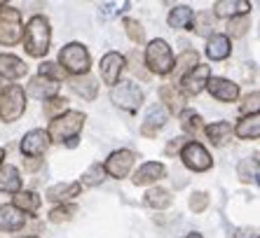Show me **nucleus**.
I'll return each mask as SVG.
<instances>
[{"label": "nucleus", "instance_id": "1a4fd4ad", "mask_svg": "<svg viewBox=\"0 0 260 238\" xmlns=\"http://www.w3.org/2000/svg\"><path fill=\"white\" fill-rule=\"evenodd\" d=\"M134 161H136V154H134L132 149H115V152L106 159L103 171H106V175H113V178L122 180L129 175Z\"/></svg>", "mask_w": 260, "mask_h": 238}, {"label": "nucleus", "instance_id": "a878e982", "mask_svg": "<svg viewBox=\"0 0 260 238\" xmlns=\"http://www.w3.org/2000/svg\"><path fill=\"white\" fill-rule=\"evenodd\" d=\"M71 87L75 94H80L85 101H94L96 98V91H99V84L94 77H89V75H82V77H75L71 80Z\"/></svg>", "mask_w": 260, "mask_h": 238}, {"label": "nucleus", "instance_id": "a19ab883", "mask_svg": "<svg viewBox=\"0 0 260 238\" xmlns=\"http://www.w3.org/2000/svg\"><path fill=\"white\" fill-rule=\"evenodd\" d=\"M258 101H260V94H258V91L248 94L246 98H244L242 107H239V112H242L244 117H248V114H258Z\"/></svg>", "mask_w": 260, "mask_h": 238}, {"label": "nucleus", "instance_id": "0eeeda50", "mask_svg": "<svg viewBox=\"0 0 260 238\" xmlns=\"http://www.w3.org/2000/svg\"><path fill=\"white\" fill-rule=\"evenodd\" d=\"M110 101L122 110H127V112H136L141 103H143V91L134 82H117L110 89Z\"/></svg>", "mask_w": 260, "mask_h": 238}, {"label": "nucleus", "instance_id": "ea45409f", "mask_svg": "<svg viewBox=\"0 0 260 238\" xmlns=\"http://www.w3.org/2000/svg\"><path fill=\"white\" fill-rule=\"evenodd\" d=\"M40 75H43V77H47V80L59 82V80H63V75H66V72L61 70L56 63H52V61H45L43 66H40Z\"/></svg>", "mask_w": 260, "mask_h": 238}, {"label": "nucleus", "instance_id": "4c0bfd02", "mask_svg": "<svg viewBox=\"0 0 260 238\" xmlns=\"http://www.w3.org/2000/svg\"><path fill=\"white\" fill-rule=\"evenodd\" d=\"M56 112H68V101L66 98H61V96H54V98H49L47 105H45V114L47 117H56Z\"/></svg>", "mask_w": 260, "mask_h": 238}, {"label": "nucleus", "instance_id": "20e7f679", "mask_svg": "<svg viewBox=\"0 0 260 238\" xmlns=\"http://www.w3.org/2000/svg\"><path fill=\"white\" fill-rule=\"evenodd\" d=\"M26 110V91L19 84H7L0 91V119L17 122Z\"/></svg>", "mask_w": 260, "mask_h": 238}, {"label": "nucleus", "instance_id": "de8ad7c7", "mask_svg": "<svg viewBox=\"0 0 260 238\" xmlns=\"http://www.w3.org/2000/svg\"><path fill=\"white\" fill-rule=\"evenodd\" d=\"M3 159H5V149L0 147V166H3Z\"/></svg>", "mask_w": 260, "mask_h": 238}, {"label": "nucleus", "instance_id": "2eb2a0df", "mask_svg": "<svg viewBox=\"0 0 260 238\" xmlns=\"http://www.w3.org/2000/svg\"><path fill=\"white\" fill-rule=\"evenodd\" d=\"M164 173H167L164 164H159V161H148V164H143L139 171L134 173L132 180H134V185L136 187H143V185H152V182L162 180Z\"/></svg>", "mask_w": 260, "mask_h": 238}, {"label": "nucleus", "instance_id": "c03bdc74", "mask_svg": "<svg viewBox=\"0 0 260 238\" xmlns=\"http://www.w3.org/2000/svg\"><path fill=\"white\" fill-rule=\"evenodd\" d=\"M183 145H185V138H174L169 145H167V154H174V152H181Z\"/></svg>", "mask_w": 260, "mask_h": 238}, {"label": "nucleus", "instance_id": "f704fd0d", "mask_svg": "<svg viewBox=\"0 0 260 238\" xmlns=\"http://www.w3.org/2000/svg\"><path fill=\"white\" fill-rule=\"evenodd\" d=\"M124 30H127V35L132 42H136V45H143L145 42V30L136 19H124Z\"/></svg>", "mask_w": 260, "mask_h": 238}, {"label": "nucleus", "instance_id": "7ed1b4c3", "mask_svg": "<svg viewBox=\"0 0 260 238\" xmlns=\"http://www.w3.org/2000/svg\"><path fill=\"white\" fill-rule=\"evenodd\" d=\"M59 63L63 68V72H71L75 77H82L89 72V66H91V59H89V52H87L85 45L80 42H71L66 47L59 52Z\"/></svg>", "mask_w": 260, "mask_h": 238}, {"label": "nucleus", "instance_id": "37998d69", "mask_svg": "<svg viewBox=\"0 0 260 238\" xmlns=\"http://www.w3.org/2000/svg\"><path fill=\"white\" fill-rule=\"evenodd\" d=\"M235 238H258V229L255 226H242L235 231Z\"/></svg>", "mask_w": 260, "mask_h": 238}, {"label": "nucleus", "instance_id": "4be33fe9", "mask_svg": "<svg viewBox=\"0 0 260 238\" xmlns=\"http://www.w3.org/2000/svg\"><path fill=\"white\" fill-rule=\"evenodd\" d=\"M232 47H230V37L228 35H211L209 45H206V56L211 61H225L230 56Z\"/></svg>", "mask_w": 260, "mask_h": 238}, {"label": "nucleus", "instance_id": "393cba45", "mask_svg": "<svg viewBox=\"0 0 260 238\" xmlns=\"http://www.w3.org/2000/svg\"><path fill=\"white\" fill-rule=\"evenodd\" d=\"M235 133L244 140H255L260 136V117L258 114H248V117H242V122L235 126Z\"/></svg>", "mask_w": 260, "mask_h": 238}, {"label": "nucleus", "instance_id": "a211bd4d", "mask_svg": "<svg viewBox=\"0 0 260 238\" xmlns=\"http://www.w3.org/2000/svg\"><path fill=\"white\" fill-rule=\"evenodd\" d=\"M26 224V215L21 210H17L12 203L0 206V229L3 231H19Z\"/></svg>", "mask_w": 260, "mask_h": 238}, {"label": "nucleus", "instance_id": "a18cd8bd", "mask_svg": "<svg viewBox=\"0 0 260 238\" xmlns=\"http://www.w3.org/2000/svg\"><path fill=\"white\" fill-rule=\"evenodd\" d=\"M38 166H40V161H28V164H26V168H28V171H36Z\"/></svg>", "mask_w": 260, "mask_h": 238}, {"label": "nucleus", "instance_id": "b1692460", "mask_svg": "<svg viewBox=\"0 0 260 238\" xmlns=\"http://www.w3.org/2000/svg\"><path fill=\"white\" fill-rule=\"evenodd\" d=\"M192 19H194V12L188 5H176L169 12V19H167V21H169L171 28L185 30V28H192Z\"/></svg>", "mask_w": 260, "mask_h": 238}, {"label": "nucleus", "instance_id": "49530a36", "mask_svg": "<svg viewBox=\"0 0 260 238\" xmlns=\"http://www.w3.org/2000/svg\"><path fill=\"white\" fill-rule=\"evenodd\" d=\"M183 238H202V233H197V231H190V233H185Z\"/></svg>", "mask_w": 260, "mask_h": 238}, {"label": "nucleus", "instance_id": "f257e3e1", "mask_svg": "<svg viewBox=\"0 0 260 238\" xmlns=\"http://www.w3.org/2000/svg\"><path fill=\"white\" fill-rule=\"evenodd\" d=\"M82 126H85V114L78 112V110H68V112L52 119V122H49V129L45 133H47L49 143H52V140H54V143H71V140H75V138L80 136Z\"/></svg>", "mask_w": 260, "mask_h": 238}, {"label": "nucleus", "instance_id": "9d476101", "mask_svg": "<svg viewBox=\"0 0 260 238\" xmlns=\"http://www.w3.org/2000/svg\"><path fill=\"white\" fill-rule=\"evenodd\" d=\"M124 66H127V59H124L122 54L108 52L101 59V77H103V82L115 87V84L120 82V75H122V70H124Z\"/></svg>", "mask_w": 260, "mask_h": 238}, {"label": "nucleus", "instance_id": "72a5a7b5", "mask_svg": "<svg viewBox=\"0 0 260 238\" xmlns=\"http://www.w3.org/2000/svg\"><path fill=\"white\" fill-rule=\"evenodd\" d=\"M192 21H194V28H197V35H202V37L211 35V30H213V14L211 12L197 14Z\"/></svg>", "mask_w": 260, "mask_h": 238}, {"label": "nucleus", "instance_id": "423d86ee", "mask_svg": "<svg viewBox=\"0 0 260 238\" xmlns=\"http://www.w3.org/2000/svg\"><path fill=\"white\" fill-rule=\"evenodd\" d=\"M24 37V26H21V14L19 10L10 5L0 7V45L12 47Z\"/></svg>", "mask_w": 260, "mask_h": 238}, {"label": "nucleus", "instance_id": "2f4dec72", "mask_svg": "<svg viewBox=\"0 0 260 238\" xmlns=\"http://www.w3.org/2000/svg\"><path fill=\"white\" fill-rule=\"evenodd\" d=\"M197 59H200V56H197V52H194V49H185V52H183L181 56L174 61L176 75H181V77H183L185 72H190L194 66H197Z\"/></svg>", "mask_w": 260, "mask_h": 238}, {"label": "nucleus", "instance_id": "473e14b6", "mask_svg": "<svg viewBox=\"0 0 260 238\" xmlns=\"http://www.w3.org/2000/svg\"><path fill=\"white\" fill-rule=\"evenodd\" d=\"M181 126H183V131L185 133H192V136H197V133L202 131V117L194 110H183L181 112Z\"/></svg>", "mask_w": 260, "mask_h": 238}, {"label": "nucleus", "instance_id": "c756f323", "mask_svg": "<svg viewBox=\"0 0 260 238\" xmlns=\"http://www.w3.org/2000/svg\"><path fill=\"white\" fill-rule=\"evenodd\" d=\"M206 136L213 145H223L232 136V126L228 122H213V124L206 126Z\"/></svg>", "mask_w": 260, "mask_h": 238}, {"label": "nucleus", "instance_id": "79ce46f5", "mask_svg": "<svg viewBox=\"0 0 260 238\" xmlns=\"http://www.w3.org/2000/svg\"><path fill=\"white\" fill-rule=\"evenodd\" d=\"M206 206H209V194H206V191H194L192 196H190V210L204 213Z\"/></svg>", "mask_w": 260, "mask_h": 238}, {"label": "nucleus", "instance_id": "9b49d317", "mask_svg": "<svg viewBox=\"0 0 260 238\" xmlns=\"http://www.w3.org/2000/svg\"><path fill=\"white\" fill-rule=\"evenodd\" d=\"M206 89H209V94L220 103H235L237 98H239V87L225 77H209Z\"/></svg>", "mask_w": 260, "mask_h": 238}, {"label": "nucleus", "instance_id": "09e8293b", "mask_svg": "<svg viewBox=\"0 0 260 238\" xmlns=\"http://www.w3.org/2000/svg\"><path fill=\"white\" fill-rule=\"evenodd\" d=\"M28 238H38V236H28Z\"/></svg>", "mask_w": 260, "mask_h": 238}, {"label": "nucleus", "instance_id": "cd10ccee", "mask_svg": "<svg viewBox=\"0 0 260 238\" xmlns=\"http://www.w3.org/2000/svg\"><path fill=\"white\" fill-rule=\"evenodd\" d=\"M237 175L242 182H258V154L242 159L237 166Z\"/></svg>", "mask_w": 260, "mask_h": 238}, {"label": "nucleus", "instance_id": "412c9836", "mask_svg": "<svg viewBox=\"0 0 260 238\" xmlns=\"http://www.w3.org/2000/svg\"><path fill=\"white\" fill-rule=\"evenodd\" d=\"M159 98H162V103L167 105V110L171 114H176V112L181 114L185 110V96L176 89L174 84H164L162 89H159Z\"/></svg>", "mask_w": 260, "mask_h": 238}, {"label": "nucleus", "instance_id": "c85d7f7f", "mask_svg": "<svg viewBox=\"0 0 260 238\" xmlns=\"http://www.w3.org/2000/svg\"><path fill=\"white\" fill-rule=\"evenodd\" d=\"M12 206L17 210H21V213H36L40 208V196H38L36 191H19L17 196H14Z\"/></svg>", "mask_w": 260, "mask_h": 238}, {"label": "nucleus", "instance_id": "4468645a", "mask_svg": "<svg viewBox=\"0 0 260 238\" xmlns=\"http://www.w3.org/2000/svg\"><path fill=\"white\" fill-rule=\"evenodd\" d=\"M26 91H28V96L38 98V101H49V98L59 96V82L47 80V77H43V75H38V77H33L28 82Z\"/></svg>", "mask_w": 260, "mask_h": 238}, {"label": "nucleus", "instance_id": "f8f14e48", "mask_svg": "<svg viewBox=\"0 0 260 238\" xmlns=\"http://www.w3.org/2000/svg\"><path fill=\"white\" fill-rule=\"evenodd\" d=\"M209 77H211V68H209V66H202V63H197L192 70L185 72V75L181 77V84H183V89H185V94L197 96V94H200V91L206 87Z\"/></svg>", "mask_w": 260, "mask_h": 238}, {"label": "nucleus", "instance_id": "c9c22d12", "mask_svg": "<svg viewBox=\"0 0 260 238\" xmlns=\"http://www.w3.org/2000/svg\"><path fill=\"white\" fill-rule=\"evenodd\" d=\"M127 7H129L127 0H122V3H103V5L99 7V14H101V19H110V17L122 14Z\"/></svg>", "mask_w": 260, "mask_h": 238}, {"label": "nucleus", "instance_id": "e433bc0d", "mask_svg": "<svg viewBox=\"0 0 260 238\" xmlns=\"http://www.w3.org/2000/svg\"><path fill=\"white\" fill-rule=\"evenodd\" d=\"M75 213H78V208H75V206H59V208H54L52 213H49V222L61 224V222L73 220V215H75Z\"/></svg>", "mask_w": 260, "mask_h": 238}, {"label": "nucleus", "instance_id": "5701e85b", "mask_svg": "<svg viewBox=\"0 0 260 238\" xmlns=\"http://www.w3.org/2000/svg\"><path fill=\"white\" fill-rule=\"evenodd\" d=\"M0 191L5 194H19L21 191V178L14 166H0Z\"/></svg>", "mask_w": 260, "mask_h": 238}, {"label": "nucleus", "instance_id": "f03ea898", "mask_svg": "<svg viewBox=\"0 0 260 238\" xmlns=\"http://www.w3.org/2000/svg\"><path fill=\"white\" fill-rule=\"evenodd\" d=\"M49 42H52V30H49V21L40 14L30 17L28 26H26V37H24V49L36 56L43 59L45 54L49 52Z\"/></svg>", "mask_w": 260, "mask_h": 238}, {"label": "nucleus", "instance_id": "39448f33", "mask_svg": "<svg viewBox=\"0 0 260 238\" xmlns=\"http://www.w3.org/2000/svg\"><path fill=\"white\" fill-rule=\"evenodd\" d=\"M174 54L171 47L164 40H152L148 47H145V63L152 72L157 75H169L174 70Z\"/></svg>", "mask_w": 260, "mask_h": 238}, {"label": "nucleus", "instance_id": "7c9ffc66", "mask_svg": "<svg viewBox=\"0 0 260 238\" xmlns=\"http://www.w3.org/2000/svg\"><path fill=\"white\" fill-rule=\"evenodd\" d=\"M106 180V171H103V164H91L85 173H82V180H80V187H96Z\"/></svg>", "mask_w": 260, "mask_h": 238}, {"label": "nucleus", "instance_id": "6ab92c4d", "mask_svg": "<svg viewBox=\"0 0 260 238\" xmlns=\"http://www.w3.org/2000/svg\"><path fill=\"white\" fill-rule=\"evenodd\" d=\"M167 117H169V112H167L162 105L150 107V110H148V117H145V122H143V126H141V133H143L145 138H155L159 129L167 124Z\"/></svg>", "mask_w": 260, "mask_h": 238}, {"label": "nucleus", "instance_id": "f3484780", "mask_svg": "<svg viewBox=\"0 0 260 238\" xmlns=\"http://www.w3.org/2000/svg\"><path fill=\"white\" fill-rule=\"evenodd\" d=\"M248 10H251V3H244V0H218L211 14H216L220 19H235L246 17Z\"/></svg>", "mask_w": 260, "mask_h": 238}, {"label": "nucleus", "instance_id": "aec40b11", "mask_svg": "<svg viewBox=\"0 0 260 238\" xmlns=\"http://www.w3.org/2000/svg\"><path fill=\"white\" fill-rule=\"evenodd\" d=\"M80 191H82L80 182H59V185H52L45 191V199H47V201H54V203H59V201L63 203V201H68V199L80 196Z\"/></svg>", "mask_w": 260, "mask_h": 238}, {"label": "nucleus", "instance_id": "58836bf2", "mask_svg": "<svg viewBox=\"0 0 260 238\" xmlns=\"http://www.w3.org/2000/svg\"><path fill=\"white\" fill-rule=\"evenodd\" d=\"M251 28V21H248V14L246 17H235L230 19V35L232 37H242L246 35V30Z\"/></svg>", "mask_w": 260, "mask_h": 238}, {"label": "nucleus", "instance_id": "dca6fc26", "mask_svg": "<svg viewBox=\"0 0 260 238\" xmlns=\"http://www.w3.org/2000/svg\"><path fill=\"white\" fill-rule=\"evenodd\" d=\"M28 72V66L14 54H0V77L3 80H19Z\"/></svg>", "mask_w": 260, "mask_h": 238}, {"label": "nucleus", "instance_id": "ddd939ff", "mask_svg": "<svg viewBox=\"0 0 260 238\" xmlns=\"http://www.w3.org/2000/svg\"><path fill=\"white\" fill-rule=\"evenodd\" d=\"M47 147H49V138L43 129H33V131H28L24 136V140H21V152H24L26 156H30V159L43 156L45 152H47Z\"/></svg>", "mask_w": 260, "mask_h": 238}, {"label": "nucleus", "instance_id": "bb28decb", "mask_svg": "<svg viewBox=\"0 0 260 238\" xmlns=\"http://www.w3.org/2000/svg\"><path fill=\"white\" fill-rule=\"evenodd\" d=\"M171 201H174V196H171L167 189H162V187H152V189L145 191V206H150V208H155V210L169 208Z\"/></svg>", "mask_w": 260, "mask_h": 238}, {"label": "nucleus", "instance_id": "6e6552de", "mask_svg": "<svg viewBox=\"0 0 260 238\" xmlns=\"http://www.w3.org/2000/svg\"><path fill=\"white\" fill-rule=\"evenodd\" d=\"M181 159H183V164H185V168H190V171H194V173H204L213 166L211 154L204 149V145L194 143V140L183 145Z\"/></svg>", "mask_w": 260, "mask_h": 238}]
</instances>
